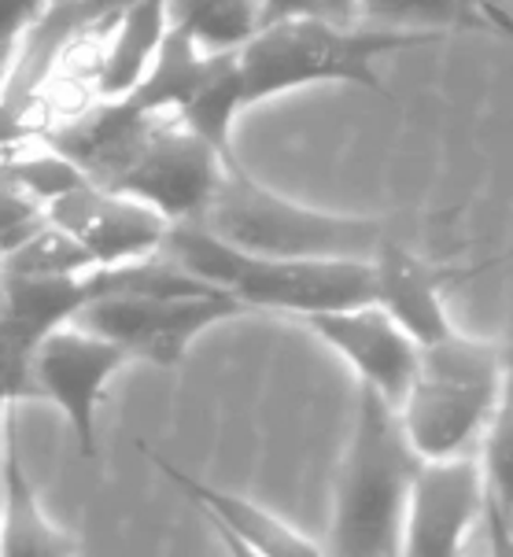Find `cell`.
Masks as SVG:
<instances>
[{
    "instance_id": "obj_1",
    "label": "cell",
    "mask_w": 513,
    "mask_h": 557,
    "mask_svg": "<svg viewBox=\"0 0 513 557\" xmlns=\"http://www.w3.org/2000/svg\"><path fill=\"white\" fill-rule=\"evenodd\" d=\"M399 410L377 388L358 384L347 447L332 484V517L326 554L392 557L403 554L406 498L417 473Z\"/></svg>"
},
{
    "instance_id": "obj_2",
    "label": "cell",
    "mask_w": 513,
    "mask_h": 557,
    "mask_svg": "<svg viewBox=\"0 0 513 557\" xmlns=\"http://www.w3.org/2000/svg\"><path fill=\"white\" fill-rule=\"evenodd\" d=\"M170 262L211 288L230 292L248 310L307 318L321 310L358 307L374 299L369 259H281L233 248L204 222H174L163 240Z\"/></svg>"
},
{
    "instance_id": "obj_3",
    "label": "cell",
    "mask_w": 513,
    "mask_h": 557,
    "mask_svg": "<svg viewBox=\"0 0 513 557\" xmlns=\"http://www.w3.org/2000/svg\"><path fill=\"white\" fill-rule=\"evenodd\" d=\"M440 34L425 30H388L377 23H321V18H289L266 23L252 41L236 52L248 108L296 92L307 85L347 82L384 97L377 63L403 49H425Z\"/></svg>"
},
{
    "instance_id": "obj_4",
    "label": "cell",
    "mask_w": 513,
    "mask_h": 557,
    "mask_svg": "<svg viewBox=\"0 0 513 557\" xmlns=\"http://www.w3.org/2000/svg\"><path fill=\"white\" fill-rule=\"evenodd\" d=\"M502 388H506L502 344L465 336L462 329L425 344L411 392L395 406L414 455L432 461L477 450L491 413L502 403Z\"/></svg>"
},
{
    "instance_id": "obj_5",
    "label": "cell",
    "mask_w": 513,
    "mask_h": 557,
    "mask_svg": "<svg viewBox=\"0 0 513 557\" xmlns=\"http://www.w3.org/2000/svg\"><path fill=\"white\" fill-rule=\"evenodd\" d=\"M196 222L233 248L281 259H374L377 248L392 237L384 219L296 203L255 182L244 163L225 170Z\"/></svg>"
},
{
    "instance_id": "obj_6",
    "label": "cell",
    "mask_w": 513,
    "mask_h": 557,
    "mask_svg": "<svg viewBox=\"0 0 513 557\" xmlns=\"http://www.w3.org/2000/svg\"><path fill=\"white\" fill-rule=\"evenodd\" d=\"M241 314H248V307L222 288L115 292V296L89 299L71 321L115 339L130 355V362H148L167 370V366L182 362L196 336Z\"/></svg>"
},
{
    "instance_id": "obj_7",
    "label": "cell",
    "mask_w": 513,
    "mask_h": 557,
    "mask_svg": "<svg viewBox=\"0 0 513 557\" xmlns=\"http://www.w3.org/2000/svg\"><path fill=\"white\" fill-rule=\"evenodd\" d=\"M225 174L222 156L182 119L156 115L137 152L108 188L156 207L170 222H196Z\"/></svg>"
},
{
    "instance_id": "obj_8",
    "label": "cell",
    "mask_w": 513,
    "mask_h": 557,
    "mask_svg": "<svg viewBox=\"0 0 513 557\" xmlns=\"http://www.w3.org/2000/svg\"><path fill=\"white\" fill-rule=\"evenodd\" d=\"M126 362L130 355L115 339L93 333L78 321H63V325L49 329L41 344L34 347V395H45V399L56 403V410L71 424L82 458L89 461L97 458V410L103 388Z\"/></svg>"
},
{
    "instance_id": "obj_9",
    "label": "cell",
    "mask_w": 513,
    "mask_h": 557,
    "mask_svg": "<svg viewBox=\"0 0 513 557\" xmlns=\"http://www.w3.org/2000/svg\"><path fill=\"white\" fill-rule=\"evenodd\" d=\"M300 321L344 358L358 384L377 388L392 406L406 399L422 366V344L381 304L369 299V304L321 310Z\"/></svg>"
},
{
    "instance_id": "obj_10",
    "label": "cell",
    "mask_w": 513,
    "mask_h": 557,
    "mask_svg": "<svg viewBox=\"0 0 513 557\" xmlns=\"http://www.w3.org/2000/svg\"><path fill=\"white\" fill-rule=\"evenodd\" d=\"M484 517V476L477 450L454 458L417 461L406 498L403 554L454 557L469 528Z\"/></svg>"
},
{
    "instance_id": "obj_11",
    "label": "cell",
    "mask_w": 513,
    "mask_h": 557,
    "mask_svg": "<svg viewBox=\"0 0 513 557\" xmlns=\"http://www.w3.org/2000/svg\"><path fill=\"white\" fill-rule=\"evenodd\" d=\"M45 214H49V222L71 233L97 259V267L148 259V255L163 248L170 225H174L156 207L93 182H82L71 193L56 196L45 207Z\"/></svg>"
},
{
    "instance_id": "obj_12",
    "label": "cell",
    "mask_w": 513,
    "mask_h": 557,
    "mask_svg": "<svg viewBox=\"0 0 513 557\" xmlns=\"http://www.w3.org/2000/svg\"><path fill=\"white\" fill-rule=\"evenodd\" d=\"M141 450H148V447H141ZM151 461H156L159 473L182 487V495L188 503H196L207 517H211V524L222 532V540L230 543L236 554H262V557H318V554H326V543L296 532L289 521H281L278 513H270V509L259 506L255 498H244V495H236V491L207 484V480L170 466L163 455H151Z\"/></svg>"
},
{
    "instance_id": "obj_13",
    "label": "cell",
    "mask_w": 513,
    "mask_h": 557,
    "mask_svg": "<svg viewBox=\"0 0 513 557\" xmlns=\"http://www.w3.org/2000/svg\"><path fill=\"white\" fill-rule=\"evenodd\" d=\"M369 267H374V304H381L422 347L459 329L443 304L448 273L414 255L406 244L388 237L369 259Z\"/></svg>"
},
{
    "instance_id": "obj_14",
    "label": "cell",
    "mask_w": 513,
    "mask_h": 557,
    "mask_svg": "<svg viewBox=\"0 0 513 557\" xmlns=\"http://www.w3.org/2000/svg\"><path fill=\"white\" fill-rule=\"evenodd\" d=\"M0 554L12 557H63L78 554V540L66 535L60 524L41 509V498L30 484L19 450V403L8 406L4 436H0Z\"/></svg>"
},
{
    "instance_id": "obj_15",
    "label": "cell",
    "mask_w": 513,
    "mask_h": 557,
    "mask_svg": "<svg viewBox=\"0 0 513 557\" xmlns=\"http://www.w3.org/2000/svg\"><path fill=\"white\" fill-rule=\"evenodd\" d=\"M167 30V0H137L108 26V45H103L97 67V89L103 100L126 97L133 85L145 78Z\"/></svg>"
},
{
    "instance_id": "obj_16",
    "label": "cell",
    "mask_w": 513,
    "mask_h": 557,
    "mask_svg": "<svg viewBox=\"0 0 513 557\" xmlns=\"http://www.w3.org/2000/svg\"><path fill=\"white\" fill-rule=\"evenodd\" d=\"M244 108H248V100H244L236 52H211V63H207L204 78H199V85L193 89V97L182 103L178 119L222 156L225 170H233V166H241L236 148H233V122Z\"/></svg>"
},
{
    "instance_id": "obj_17",
    "label": "cell",
    "mask_w": 513,
    "mask_h": 557,
    "mask_svg": "<svg viewBox=\"0 0 513 557\" xmlns=\"http://www.w3.org/2000/svg\"><path fill=\"white\" fill-rule=\"evenodd\" d=\"M366 23L388 30H499L513 37V15L499 0H363Z\"/></svg>"
},
{
    "instance_id": "obj_18",
    "label": "cell",
    "mask_w": 513,
    "mask_h": 557,
    "mask_svg": "<svg viewBox=\"0 0 513 557\" xmlns=\"http://www.w3.org/2000/svg\"><path fill=\"white\" fill-rule=\"evenodd\" d=\"M484 476V517L496 554H513V395H502L477 447Z\"/></svg>"
},
{
    "instance_id": "obj_19",
    "label": "cell",
    "mask_w": 513,
    "mask_h": 557,
    "mask_svg": "<svg viewBox=\"0 0 513 557\" xmlns=\"http://www.w3.org/2000/svg\"><path fill=\"white\" fill-rule=\"evenodd\" d=\"M167 15L204 52H241L262 23V0H167Z\"/></svg>"
},
{
    "instance_id": "obj_20",
    "label": "cell",
    "mask_w": 513,
    "mask_h": 557,
    "mask_svg": "<svg viewBox=\"0 0 513 557\" xmlns=\"http://www.w3.org/2000/svg\"><path fill=\"white\" fill-rule=\"evenodd\" d=\"M8 177H12L15 185H23L26 193L34 196V200H41L49 207L56 196L71 193L74 185L85 182V174L78 166L71 163V159H63L56 148H49L45 156H30V159H19L4 170Z\"/></svg>"
},
{
    "instance_id": "obj_21",
    "label": "cell",
    "mask_w": 513,
    "mask_h": 557,
    "mask_svg": "<svg viewBox=\"0 0 513 557\" xmlns=\"http://www.w3.org/2000/svg\"><path fill=\"white\" fill-rule=\"evenodd\" d=\"M321 18V23H366L363 0H262V23Z\"/></svg>"
},
{
    "instance_id": "obj_22",
    "label": "cell",
    "mask_w": 513,
    "mask_h": 557,
    "mask_svg": "<svg viewBox=\"0 0 513 557\" xmlns=\"http://www.w3.org/2000/svg\"><path fill=\"white\" fill-rule=\"evenodd\" d=\"M52 0H0V45H15L34 30Z\"/></svg>"
},
{
    "instance_id": "obj_23",
    "label": "cell",
    "mask_w": 513,
    "mask_h": 557,
    "mask_svg": "<svg viewBox=\"0 0 513 557\" xmlns=\"http://www.w3.org/2000/svg\"><path fill=\"white\" fill-rule=\"evenodd\" d=\"M19 137H26V122H23V115H19V111L12 108V103L0 100V148L15 145Z\"/></svg>"
},
{
    "instance_id": "obj_24",
    "label": "cell",
    "mask_w": 513,
    "mask_h": 557,
    "mask_svg": "<svg viewBox=\"0 0 513 557\" xmlns=\"http://www.w3.org/2000/svg\"><path fill=\"white\" fill-rule=\"evenodd\" d=\"M15 60H19V41H15V45H0V85L12 78Z\"/></svg>"
},
{
    "instance_id": "obj_25",
    "label": "cell",
    "mask_w": 513,
    "mask_h": 557,
    "mask_svg": "<svg viewBox=\"0 0 513 557\" xmlns=\"http://www.w3.org/2000/svg\"><path fill=\"white\" fill-rule=\"evenodd\" d=\"M502 358H506V388H502V395H513V339L502 344Z\"/></svg>"
},
{
    "instance_id": "obj_26",
    "label": "cell",
    "mask_w": 513,
    "mask_h": 557,
    "mask_svg": "<svg viewBox=\"0 0 513 557\" xmlns=\"http://www.w3.org/2000/svg\"><path fill=\"white\" fill-rule=\"evenodd\" d=\"M15 399H12V392L0 384V436H4V418H8V406H12Z\"/></svg>"
},
{
    "instance_id": "obj_27",
    "label": "cell",
    "mask_w": 513,
    "mask_h": 557,
    "mask_svg": "<svg viewBox=\"0 0 513 557\" xmlns=\"http://www.w3.org/2000/svg\"><path fill=\"white\" fill-rule=\"evenodd\" d=\"M60 4H71V0H52V4H49V8H60Z\"/></svg>"
}]
</instances>
